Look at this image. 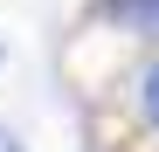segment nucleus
I'll return each instance as SVG.
<instances>
[{
    "instance_id": "nucleus-2",
    "label": "nucleus",
    "mask_w": 159,
    "mask_h": 152,
    "mask_svg": "<svg viewBox=\"0 0 159 152\" xmlns=\"http://www.w3.org/2000/svg\"><path fill=\"white\" fill-rule=\"evenodd\" d=\"M131 111H139V124L159 138V56H145L139 76H131Z\"/></svg>"
},
{
    "instance_id": "nucleus-1",
    "label": "nucleus",
    "mask_w": 159,
    "mask_h": 152,
    "mask_svg": "<svg viewBox=\"0 0 159 152\" xmlns=\"http://www.w3.org/2000/svg\"><path fill=\"white\" fill-rule=\"evenodd\" d=\"M90 21H104V28H118V35H139L159 56V0H97Z\"/></svg>"
},
{
    "instance_id": "nucleus-3",
    "label": "nucleus",
    "mask_w": 159,
    "mask_h": 152,
    "mask_svg": "<svg viewBox=\"0 0 159 152\" xmlns=\"http://www.w3.org/2000/svg\"><path fill=\"white\" fill-rule=\"evenodd\" d=\"M0 152H28V145H21V138L7 132V124H0Z\"/></svg>"
},
{
    "instance_id": "nucleus-4",
    "label": "nucleus",
    "mask_w": 159,
    "mask_h": 152,
    "mask_svg": "<svg viewBox=\"0 0 159 152\" xmlns=\"http://www.w3.org/2000/svg\"><path fill=\"white\" fill-rule=\"evenodd\" d=\"M0 69H7V42H0Z\"/></svg>"
}]
</instances>
